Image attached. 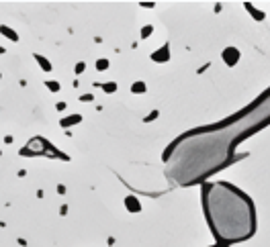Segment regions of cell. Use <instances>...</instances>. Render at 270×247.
<instances>
[{
	"instance_id": "1",
	"label": "cell",
	"mask_w": 270,
	"mask_h": 247,
	"mask_svg": "<svg viewBox=\"0 0 270 247\" xmlns=\"http://www.w3.org/2000/svg\"><path fill=\"white\" fill-rule=\"evenodd\" d=\"M35 59H37V61H39V63H41V67H43L45 72H49V69H51V63H49L47 59H43V57H41V55H35Z\"/></svg>"
},
{
	"instance_id": "2",
	"label": "cell",
	"mask_w": 270,
	"mask_h": 247,
	"mask_svg": "<svg viewBox=\"0 0 270 247\" xmlns=\"http://www.w3.org/2000/svg\"><path fill=\"white\" fill-rule=\"evenodd\" d=\"M0 33L8 35V39H12V41H16V39H19V37H16V33H14V31H10V29H6V27H0Z\"/></svg>"
},
{
	"instance_id": "3",
	"label": "cell",
	"mask_w": 270,
	"mask_h": 247,
	"mask_svg": "<svg viewBox=\"0 0 270 247\" xmlns=\"http://www.w3.org/2000/svg\"><path fill=\"white\" fill-rule=\"evenodd\" d=\"M78 121H80V116H70V119H68V121H61V125H64V127H66V125H72V123H78Z\"/></svg>"
},
{
	"instance_id": "4",
	"label": "cell",
	"mask_w": 270,
	"mask_h": 247,
	"mask_svg": "<svg viewBox=\"0 0 270 247\" xmlns=\"http://www.w3.org/2000/svg\"><path fill=\"white\" fill-rule=\"evenodd\" d=\"M47 88L53 90V92H58V90H59V84H58V82H47Z\"/></svg>"
}]
</instances>
